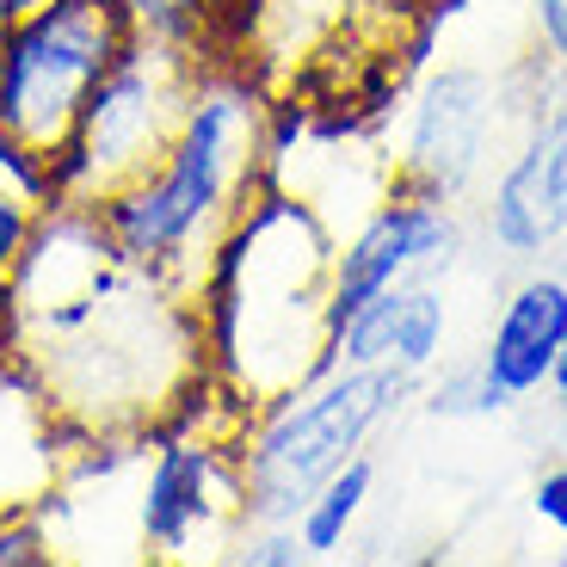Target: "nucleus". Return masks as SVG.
Instances as JSON below:
<instances>
[{"label": "nucleus", "instance_id": "obj_1", "mask_svg": "<svg viewBox=\"0 0 567 567\" xmlns=\"http://www.w3.org/2000/svg\"><path fill=\"white\" fill-rule=\"evenodd\" d=\"M0 352L86 439L161 432L216 383L198 290L124 259L86 204H43L0 290Z\"/></svg>", "mask_w": 567, "mask_h": 567}, {"label": "nucleus", "instance_id": "obj_2", "mask_svg": "<svg viewBox=\"0 0 567 567\" xmlns=\"http://www.w3.org/2000/svg\"><path fill=\"white\" fill-rule=\"evenodd\" d=\"M266 155L271 142L259 93L228 69H198L179 130H173L167 155L155 161V173H142L136 185L112 192L105 204H86V210L105 223L124 259L198 290L223 235L259 192Z\"/></svg>", "mask_w": 567, "mask_h": 567}, {"label": "nucleus", "instance_id": "obj_3", "mask_svg": "<svg viewBox=\"0 0 567 567\" xmlns=\"http://www.w3.org/2000/svg\"><path fill=\"white\" fill-rule=\"evenodd\" d=\"M408 395L413 377L401 370L327 364L302 389L266 401V413L247 425V444L235 451L247 525H297L315 487L370 451V439L408 408Z\"/></svg>", "mask_w": 567, "mask_h": 567}, {"label": "nucleus", "instance_id": "obj_4", "mask_svg": "<svg viewBox=\"0 0 567 567\" xmlns=\"http://www.w3.org/2000/svg\"><path fill=\"white\" fill-rule=\"evenodd\" d=\"M130 38L136 25L117 0H43L38 13L0 25V136L50 173Z\"/></svg>", "mask_w": 567, "mask_h": 567}, {"label": "nucleus", "instance_id": "obj_5", "mask_svg": "<svg viewBox=\"0 0 567 567\" xmlns=\"http://www.w3.org/2000/svg\"><path fill=\"white\" fill-rule=\"evenodd\" d=\"M198 81V56L161 38H130L93 100L81 105V124L50 161V204H105L112 192L155 173L179 130L185 93Z\"/></svg>", "mask_w": 567, "mask_h": 567}, {"label": "nucleus", "instance_id": "obj_6", "mask_svg": "<svg viewBox=\"0 0 567 567\" xmlns=\"http://www.w3.org/2000/svg\"><path fill=\"white\" fill-rule=\"evenodd\" d=\"M499 81L475 62H444L420 81L408 105V130H401V192H425V198L463 204L482 185L487 161L499 142Z\"/></svg>", "mask_w": 567, "mask_h": 567}, {"label": "nucleus", "instance_id": "obj_7", "mask_svg": "<svg viewBox=\"0 0 567 567\" xmlns=\"http://www.w3.org/2000/svg\"><path fill=\"white\" fill-rule=\"evenodd\" d=\"M463 216L456 204L425 198V192H389L377 210L358 223L346 247H333V278H327V340L364 309L370 297H383L395 284L439 278L463 254Z\"/></svg>", "mask_w": 567, "mask_h": 567}, {"label": "nucleus", "instance_id": "obj_8", "mask_svg": "<svg viewBox=\"0 0 567 567\" xmlns=\"http://www.w3.org/2000/svg\"><path fill=\"white\" fill-rule=\"evenodd\" d=\"M228 512L247 518L235 451H223L204 432H173V439H161L155 463L142 475V494H136L142 555H155V561L192 555L216 530V518H228Z\"/></svg>", "mask_w": 567, "mask_h": 567}, {"label": "nucleus", "instance_id": "obj_9", "mask_svg": "<svg viewBox=\"0 0 567 567\" xmlns=\"http://www.w3.org/2000/svg\"><path fill=\"white\" fill-rule=\"evenodd\" d=\"M567 340V271L530 266L525 278L506 290L494 327H487V346L475 352V364L487 370V383L518 408V401L543 395L549 389V370L561 358Z\"/></svg>", "mask_w": 567, "mask_h": 567}, {"label": "nucleus", "instance_id": "obj_10", "mask_svg": "<svg viewBox=\"0 0 567 567\" xmlns=\"http://www.w3.org/2000/svg\"><path fill=\"white\" fill-rule=\"evenodd\" d=\"M444 346H451V297L439 290V278H413L370 297L333 333V364H383L420 383L425 370H439Z\"/></svg>", "mask_w": 567, "mask_h": 567}, {"label": "nucleus", "instance_id": "obj_11", "mask_svg": "<svg viewBox=\"0 0 567 567\" xmlns=\"http://www.w3.org/2000/svg\"><path fill=\"white\" fill-rule=\"evenodd\" d=\"M482 228L487 241L499 247L506 259H549L555 247L567 241V210L555 198V179L543 167V142L537 130L525 124L518 148L499 161L494 185H487V204H482Z\"/></svg>", "mask_w": 567, "mask_h": 567}, {"label": "nucleus", "instance_id": "obj_12", "mask_svg": "<svg viewBox=\"0 0 567 567\" xmlns=\"http://www.w3.org/2000/svg\"><path fill=\"white\" fill-rule=\"evenodd\" d=\"M370 494H377V456L358 451L346 468H333L321 487L309 494V506L297 512V537L309 555H333L346 549V537H352V525L364 518Z\"/></svg>", "mask_w": 567, "mask_h": 567}, {"label": "nucleus", "instance_id": "obj_13", "mask_svg": "<svg viewBox=\"0 0 567 567\" xmlns=\"http://www.w3.org/2000/svg\"><path fill=\"white\" fill-rule=\"evenodd\" d=\"M512 401L499 395L494 383H487V370L468 358V364H451L432 383V395H425V413L432 420H494V413H506Z\"/></svg>", "mask_w": 567, "mask_h": 567}, {"label": "nucleus", "instance_id": "obj_14", "mask_svg": "<svg viewBox=\"0 0 567 567\" xmlns=\"http://www.w3.org/2000/svg\"><path fill=\"white\" fill-rule=\"evenodd\" d=\"M130 13V25L142 38H161V43H179V50H198V31L210 19V0H117Z\"/></svg>", "mask_w": 567, "mask_h": 567}, {"label": "nucleus", "instance_id": "obj_15", "mask_svg": "<svg viewBox=\"0 0 567 567\" xmlns=\"http://www.w3.org/2000/svg\"><path fill=\"white\" fill-rule=\"evenodd\" d=\"M38 216H43L38 192H25V185H13V179H0V290H7V278H13L19 259H25L31 235H38Z\"/></svg>", "mask_w": 567, "mask_h": 567}, {"label": "nucleus", "instance_id": "obj_16", "mask_svg": "<svg viewBox=\"0 0 567 567\" xmlns=\"http://www.w3.org/2000/svg\"><path fill=\"white\" fill-rule=\"evenodd\" d=\"M235 561H247V567H297V561H309V549H302L297 525H247V537L235 543Z\"/></svg>", "mask_w": 567, "mask_h": 567}, {"label": "nucleus", "instance_id": "obj_17", "mask_svg": "<svg viewBox=\"0 0 567 567\" xmlns=\"http://www.w3.org/2000/svg\"><path fill=\"white\" fill-rule=\"evenodd\" d=\"M56 555L50 530L38 518H19V512H0V567H43Z\"/></svg>", "mask_w": 567, "mask_h": 567}, {"label": "nucleus", "instance_id": "obj_18", "mask_svg": "<svg viewBox=\"0 0 567 567\" xmlns=\"http://www.w3.org/2000/svg\"><path fill=\"white\" fill-rule=\"evenodd\" d=\"M530 130H537V142H543V167H549L555 198H561V210H567V100L549 105V112H537Z\"/></svg>", "mask_w": 567, "mask_h": 567}, {"label": "nucleus", "instance_id": "obj_19", "mask_svg": "<svg viewBox=\"0 0 567 567\" xmlns=\"http://www.w3.org/2000/svg\"><path fill=\"white\" fill-rule=\"evenodd\" d=\"M530 31H537V56L567 81V0H530Z\"/></svg>", "mask_w": 567, "mask_h": 567}, {"label": "nucleus", "instance_id": "obj_20", "mask_svg": "<svg viewBox=\"0 0 567 567\" xmlns=\"http://www.w3.org/2000/svg\"><path fill=\"white\" fill-rule=\"evenodd\" d=\"M530 512H537L555 537H567V456H555V463L537 475V487H530Z\"/></svg>", "mask_w": 567, "mask_h": 567}, {"label": "nucleus", "instance_id": "obj_21", "mask_svg": "<svg viewBox=\"0 0 567 567\" xmlns=\"http://www.w3.org/2000/svg\"><path fill=\"white\" fill-rule=\"evenodd\" d=\"M543 395L555 401V408H567V340H561V358H555V370H549V389Z\"/></svg>", "mask_w": 567, "mask_h": 567}, {"label": "nucleus", "instance_id": "obj_22", "mask_svg": "<svg viewBox=\"0 0 567 567\" xmlns=\"http://www.w3.org/2000/svg\"><path fill=\"white\" fill-rule=\"evenodd\" d=\"M43 0H0V25H13V19H25V13H38Z\"/></svg>", "mask_w": 567, "mask_h": 567}, {"label": "nucleus", "instance_id": "obj_23", "mask_svg": "<svg viewBox=\"0 0 567 567\" xmlns=\"http://www.w3.org/2000/svg\"><path fill=\"white\" fill-rule=\"evenodd\" d=\"M555 456H567V408H555Z\"/></svg>", "mask_w": 567, "mask_h": 567}, {"label": "nucleus", "instance_id": "obj_24", "mask_svg": "<svg viewBox=\"0 0 567 567\" xmlns=\"http://www.w3.org/2000/svg\"><path fill=\"white\" fill-rule=\"evenodd\" d=\"M555 561H567V549H561V555H555Z\"/></svg>", "mask_w": 567, "mask_h": 567}]
</instances>
